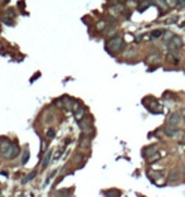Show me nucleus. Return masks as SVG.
<instances>
[{"instance_id": "nucleus-17", "label": "nucleus", "mask_w": 185, "mask_h": 197, "mask_svg": "<svg viewBox=\"0 0 185 197\" xmlns=\"http://www.w3.org/2000/svg\"><path fill=\"white\" fill-rule=\"evenodd\" d=\"M164 33L165 32L162 29H155V30L151 32V37L152 38H159V37H161V34H164Z\"/></svg>"}, {"instance_id": "nucleus-10", "label": "nucleus", "mask_w": 185, "mask_h": 197, "mask_svg": "<svg viewBox=\"0 0 185 197\" xmlns=\"http://www.w3.org/2000/svg\"><path fill=\"white\" fill-rule=\"evenodd\" d=\"M84 114H86V110H84V107H79L78 110H76V111H74V116H76V119H77L78 121H81V120L83 119Z\"/></svg>"}, {"instance_id": "nucleus-9", "label": "nucleus", "mask_w": 185, "mask_h": 197, "mask_svg": "<svg viewBox=\"0 0 185 197\" xmlns=\"http://www.w3.org/2000/svg\"><path fill=\"white\" fill-rule=\"evenodd\" d=\"M152 1L155 3V5L158 6V8L160 9L161 11H162V10H164V11H166L168 9H169V6L166 5V3H165V0H152Z\"/></svg>"}, {"instance_id": "nucleus-20", "label": "nucleus", "mask_w": 185, "mask_h": 197, "mask_svg": "<svg viewBox=\"0 0 185 197\" xmlns=\"http://www.w3.org/2000/svg\"><path fill=\"white\" fill-rule=\"evenodd\" d=\"M36 176H37V172H32V173L29 174V176H27V177H25V178L23 179V183H28V182H29V181H32V179H33Z\"/></svg>"}, {"instance_id": "nucleus-21", "label": "nucleus", "mask_w": 185, "mask_h": 197, "mask_svg": "<svg viewBox=\"0 0 185 197\" xmlns=\"http://www.w3.org/2000/svg\"><path fill=\"white\" fill-rule=\"evenodd\" d=\"M135 53H136L135 49H133V48H130V49L125 53V57H126V58H131V57L135 56Z\"/></svg>"}, {"instance_id": "nucleus-1", "label": "nucleus", "mask_w": 185, "mask_h": 197, "mask_svg": "<svg viewBox=\"0 0 185 197\" xmlns=\"http://www.w3.org/2000/svg\"><path fill=\"white\" fill-rule=\"evenodd\" d=\"M123 44H125V42H123L122 37H113L107 42L106 48L110 51V52L116 53V52H119V51H121L123 48Z\"/></svg>"}, {"instance_id": "nucleus-30", "label": "nucleus", "mask_w": 185, "mask_h": 197, "mask_svg": "<svg viewBox=\"0 0 185 197\" xmlns=\"http://www.w3.org/2000/svg\"><path fill=\"white\" fill-rule=\"evenodd\" d=\"M0 197H3V196H0Z\"/></svg>"}, {"instance_id": "nucleus-15", "label": "nucleus", "mask_w": 185, "mask_h": 197, "mask_svg": "<svg viewBox=\"0 0 185 197\" xmlns=\"http://www.w3.org/2000/svg\"><path fill=\"white\" fill-rule=\"evenodd\" d=\"M160 157H161V154L159 153V152H156L155 154L150 155V157L147 158V161H149V163H154V162H156V161H159V159H160Z\"/></svg>"}, {"instance_id": "nucleus-4", "label": "nucleus", "mask_w": 185, "mask_h": 197, "mask_svg": "<svg viewBox=\"0 0 185 197\" xmlns=\"http://www.w3.org/2000/svg\"><path fill=\"white\" fill-rule=\"evenodd\" d=\"M18 153H19V145L17 144V143H11L10 147L8 148V150L3 154V157L8 158V159H13V158L17 157Z\"/></svg>"}, {"instance_id": "nucleus-26", "label": "nucleus", "mask_w": 185, "mask_h": 197, "mask_svg": "<svg viewBox=\"0 0 185 197\" xmlns=\"http://www.w3.org/2000/svg\"><path fill=\"white\" fill-rule=\"evenodd\" d=\"M185 6V0H178V8H184Z\"/></svg>"}, {"instance_id": "nucleus-18", "label": "nucleus", "mask_w": 185, "mask_h": 197, "mask_svg": "<svg viewBox=\"0 0 185 197\" xmlns=\"http://www.w3.org/2000/svg\"><path fill=\"white\" fill-rule=\"evenodd\" d=\"M79 147H81V148H88V147H90V139H88V138L82 139L81 143H79Z\"/></svg>"}, {"instance_id": "nucleus-2", "label": "nucleus", "mask_w": 185, "mask_h": 197, "mask_svg": "<svg viewBox=\"0 0 185 197\" xmlns=\"http://www.w3.org/2000/svg\"><path fill=\"white\" fill-rule=\"evenodd\" d=\"M166 46L169 48V52H176V51H179L181 47L184 46V43H183V39H181L179 36H174L173 39H171Z\"/></svg>"}, {"instance_id": "nucleus-13", "label": "nucleus", "mask_w": 185, "mask_h": 197, "mask_svg": "<svg viewBox=\"0 0 185 197\" xmlns=\"http://www.w3.org/2000/svg\"><path fill=\"white\" fill-rule=\"evenodd\" d=\"M173 37H174V34H173V32H170V30H166L164 33V36H162V40H164V43H169L171 39H173Z\"/></svg>"}, {"instance_id": "nucleus-23", "label": "nucleus", "mask_w": 185, "mask_h": 197, "mask_svg": "<svg viewBox=\"0 0 185 197\" xmlns=\"http://www.w3.org/2000/svg\"><path fill=\"white\" fill-rule=\"evenodd\" d=\"M67 195H69V190H60V191H58L59 197H63V196H67Z\"/></svg>"}, {"instance_id": "nucleus-8", "label": "nucleus", "mask_w": 185, "mask_h": 197, "mask_svg": "<svg viewBox=\"0 0 185 197\" xmlns=\"http://www.w3.org/2000/svg\"><path fill=\"white\" fill-rule=\"evenodd\" d=\"M156 153V145H147V147H145L142 149V155L147 159L150 155L155 154Z\"/></svg>"}, {"instance_id": "nucleus-16", "label": "nucleus", "mask_w": 185, "mask_h": 197, "mask_svg": "<svg viewBox=\"0 0 185 197\" xmlns=\"http://www.w3.org/2000/svg\"><path fill=\"white\" fill-rule=\"evenodd\" d=\"M29 157H30L29 150H28V149H24L23 150V158H21V164H27V162L29 161Z\"/></svg>"}, {"instance_id": "nucleus-11", "label": "nucleus", "mask_w": 185, "mask_h": 197, "mask_svg": "<svg viewBox=\"0 0 185 197\" xmlns=\"http://www.w3.org/2000/svg\"><path fill=\"white\" fill-rule=\"evenodd\" d=\"M151 5V1L150 0H143V1L141 3V4L139 5V8H137V10L140 11V13H142V11H145L146 9L149 8V6Z\"/></svg>"}, {"instance_id": "nucleus-3", "label": "nucleus", "mask_w": 185, "mask_h": 197, "mask_svg": "<svg viewBox=\"0 0 185 197\" xmlns=\"http://www.w3.org/2000/svg\"><path fill=\"white\" fill-rule=\"evenodd\" d=\"M181 123H183V116L180 113H171L168 116V125L178 128V126H180Z\"/></svg>"}, {"instance_id": "nucleus-19", "label": "nucleus", "mask_w": 185, "mask_h": 197, "mask_svg": "<svg viewBox=\"0 0 185 197\" xmlns=\"http://www.w3.org/2000/svg\"><path fill=\"white\" fill-rule=\"evenodd\" d=\"M165 3H166V5L169 8H175V6H178V0H165Z\"/></svg>"}, {"instance_id": "nucleus-27", "label": "nucleus", "mask_w": 185, "mask_h": 197, "mask_svg": "<svg viewBox=\"0 0 185 197\" xmlns=\"http://www.w3.org/2000/svg\"><path fill=\"white\" fill-rule=\"evenodd\" d=\"M180 114H181V116H183L184 119H185V107H183V109L180 110Z\"/></svg>"}, {"instance_id": "nucleus-24", "label": "nucleus", "mask_w": 185, "mask_h": 197, "mask_svg": "<svg viewBox=\"0 0 185 197\" xmlns=\"http://www.w3.org/2000/svg\"><path fill=\"white\" fill-rule=\"evenodd\" d=\"M54 135H56V132H54L53 129H49V130H48V132H47V136H48V138H49V139L54 138Z\"/></svg>"}, {"instance_id": "nucleus-14", "label": "nucleus", "mask_w": 185, "mask_h": 197, "mask_svg": "<svg viewBox=\"0 0 185 197\" xmlns=\"http://www.w3.org/2000/svg\"><path fill=\"white\" fill-rule=\"evenodd\" d=\"M50 157H52V150H48V153L46 154V157L43 158V163H42V167L43 168H47L48 164H49V161H50Z\"/></svg>"}, {"instance_id": "nucleus-28", "label": "nucleus", "mask_w": 185, "mask_h": 197, "mask_svg": "<svg viewBox=\"0 0 185 197\" xmlns=\"http://www.w3.org/2000/svg\"><path fill=\"white\" fill-rule=\"evenodd\" d=\"M180 27H185V22H184V23H181V24H180Z\"/></svg>"}, {"instance_id": "nucleus-25", "label": "nucleus", "mask_w": 185, "mask_h": 197, "mask_svg": "<svg viewBox=\"0 0 185 197\" xmlns=\"http://www.w3.org/2000/svg\"><path fill=\"white\" fill-rule=\"evenodd\" d=\"M105 27H106V23H105V22H98V23H97V29L98 30L105 29Z\"/></svg>"}, {"instance_id": "nucleus-29", "label": "nucleus", "mask_w": 185, "mask_h": 197, "mask_svg": "<svg viewBox=\"0 0 185 197\" xmlns=\"http://www.w3.org/2000/svg\"><path fill=\"white\" fill-rule=\"evenodd\" d=\"M184 69H185V63H184Z\"/></svg>"}, {"instance_id": "nucleus-7", "label": "nucleus", "mask_w": 185, "mask_h": 197, "mask_svg": "<svg viewBox=\"0 0 185 197\" xmlns=\"http://www.w3.org/2000/svg\"><path fill=\"white\" fill-rule=\"evenodd\" d=\"M179 181H180V172L179 171H171V172H169V176H168L169 183H175V182H179Z\"/></svg>"}, {"instance_id": "nucleus-22", "label": "nucleus", "mask_w": 185, "mask_h": 197, "mask_svg": "<svg viewBox=\"0 0 185 197\" xmlns=\"http://www.w3.org/2000/svg\"><path fill=\"white\" fill-rule=\"evenodd\" d=\"M178 22V17H171V18H169L165 23L166 24H174V23H176Z\"/></svg>"}, {"instance_id": "nucleus-12", "label": "nucleus", "mask_w": 185, "mask_h": 197, "mask_svg": "<svg viewBox=\"0 0 185 197\" xmlns=\"http://www.w3.org/2000/svg\"><path fill=\"white\" fill-rule=\"evenodd\" d=\"M105 196L106 197H120L121 192L119 190H108V191L105 192Z\"/></svg>"}, {"instance_id": "nucleus-6", "label": "nucleus", "mask_w": 185, "mask_h": 197, "mask_svg": "<svg viewBox=\"0 0 185 197\" xmlns=\"http://www.w3.org/2000/svg\"><path fill=\"white\" fill-rule=\"evenodd\" d=\"M146 62L150 63V65H156V63L161 62V56L159 53H150L146 58Z\"/></svg>"}, {"instance_id": "nucleus-5", "label": "nucleus", "mask_w": 185, "mask_h": 197, "mask_svg": "<svg viewBox=\"0 0 185 197\" xmlns=\"http://www.w3.org/2000/svg\"><path fill=\"white\" fill-rule=\"evenodd\" d=\"M164 133L166 134L168 136H170V138H180L181 135H183V130H179L178 128H175V126H165L164 128Z\"/></svg>"}]
</instances>
